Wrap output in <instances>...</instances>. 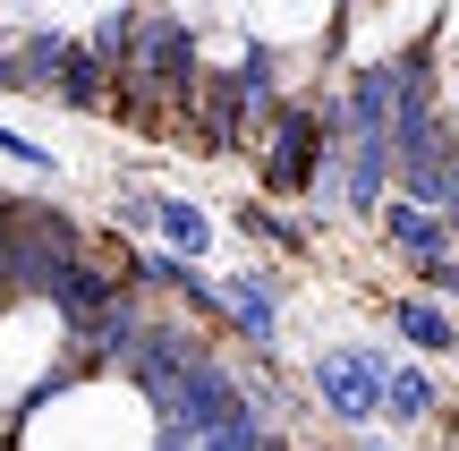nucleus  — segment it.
I'll list each match as a JSON object with an SVG mask.
<instances>
[{"label": "nucleus", "instance_id": "nucleus-1", "mask_svg": "<svg viewBox=\"0 0 459 451\" xmlns=\"http://www.w3.org/2000/svg\"><path fill=\"white\" fill-rule=\"evenodd\" d=\"M247 170H255V196L264 204H307V187L332 170V128L324 111H315V85L290 102H273V119L255 128V145H247Z\"/></svg>", "mask_w": 459, "mask_h": 451}, {"label": "nucleus", "instance_id": "nucleus-2", "mask_svg": "<svg viewBox=\"0 0 459 451\" xmlns=\"http://www.w3.org/2000/svg\"><path fill=\"white\" fill-rule=\"evenodd\" d=\"M392 341H324L307 358V392L341 435H375L383 426V367H392Z\"/></svg>", "mask_w": 459, "mask_h": 451}, {"label": "nucleus", "instance_id": "nucleus-3", "mask_svg": "<svg viewBox=\"0 0 459 451\" xmlns=\"http://www.w3.org/2000/svg\"><path fill=\"white\" fill-rule=\"evenodd\" d=\"M290 273L247 265V273H213V299H204V324L230 333V358H281V333H290Z\"/></svg>", "mask_w": 459, "mask_h": 451}, {"label": "nucleus", "instance_id": "nucleus-4", "mask_svg": "<svg viewBox=\"0 0 459 451\" xmlns=\"http://www.w3.org/2000/svg\"><path fill=\"white\" fill-rule=\"evenodd\" d=\"M145 247H162L170 265H213L221 256V213L196 196H179V187H145Z\"/></svg>", "mask_w": 459, "mask_h": 451}, {"label": "nucleus", "instance_id": "nucleus-5", "mask_svg": "<svg viewBox=\"0 0 459 451\" xmlns=\"http://www.w3.org/2000/svg\"><path fill=\"white\" fill-rule=\"evenodd\" d=\"M332 187H341V221H366L392 204V145L383 136H358V145H332Z\"/></svg>", "mask_w": 459, "mask_h": 451}, {"label": "nucleus", "instance_id": "nucleus-6", "mask_svg": "<svg viewBox=\"0 0 459 451\" xmlns=\"http://www.w3.org/2000/svg\"><path fill=\"white\" fill-rule=\"evenodd\" d=\"M375 239L400 256L409 273H426V265H443V256H459V221H443V213H426V204H409V196H392L375 213Z\"/></svg>", "mask_w": 459, "mask_h": 451}, {"label": "nucleus", "instance_id": "nucleus-7", "mask_svg": "<svg viewBox=\"0 0 459 451\" xmlns=\"http://www.w3.org/2000/svg\"><path fill=\"white\" fill-rule=\"evenodd\" d=\"M383 341H392L400 358H459V316L434 299H417V290H400V299H383Z\"/></svg>", "mask_w": 459, "mask_h": 451}, {"label": "nucleus", "instance_id": "nucleus-8", "mask_svg": "<svg viewBox=\"0 0 459 451\" xmlns=\"http://www.w3.org/2000/svg\"><path fill=\"white\" fill-rule=\"evenodd\" d=\"M451 418V392L434 367H417V358H392L383 367V426L392 435H417V426H443Z\"/></svg>", "mask_w": 459, "mask_h": 451}, {"label": "nucleus", "instance_id": "nucleus-9", "mask_svg": "<svg viewBox=\"0 0 459 451\" xmlns=\"http://www.w3.org/2000/svg\"><path fill=\"white\" fill-rule=\"evenodd\" d=\"M43 102L60 119H102V111H111V68H102L85 43H68L60 68H51V85H43Z\"/></svg>", "mask_w": 459, "mask_h": 451}, {"label": "nucleus", "instance_id": "nucleus-10", "mask_svg": "<svg viewBox=\"0 0 459 451\" xmlns=\"http://www.w3.org/2000/svg\"><path fill=\"white\" fill-rule=\"evenodd\" d=\"M221 230H247L264 256H307V247H315V230H307V221H298L290 204H264V196H238Z\"/></svg>", "mask_w": 459, "mask_h": 451}, {"label": "nucleus", "instance_id": "nucleus-11", "mask_svg": "<svg viewBox=\"0 0 459 451\" xmlns=\"http://www.w3.org/2000/svg\"><path fill=\"white\" fill-rule=\"evenodd\" d=\"M0 162H9V170H26V179H60V153H51L43 145V136H26V128H9V119H0Z\"/></svg>", "mask_w": 459, "mask_h": 451}, {"label": "nucleus", "instance_id": "nucleus-12", "mask_svg": "<svg viewBox=\"0 0 459 451\" xmlns=\"http://www.w3.org/2000/svg\"><path fill=\"white\" fill-rule=\"evenodd\" d=\"M409 290H417V299H434V307H459V256H443V265H426V273H409Z\"/></svg>", "mask_w": 459, "mask_h": 451}, {"label": "nucleus", "instance_id": "nucleus-13", "mask_svg": "<svg viewBox=\"0 0 459 451\" xmlns=\"http://www.w3.org/2000/svg\"><path fill=\"white\" fill-rule=\"evenodd\" d=\"M145 451H196V443H187V435H170V426H153V435H145Z\"/></svg>", "mask_w": 459, "mask_h": 451}, {"label": "nucleus", "instance_id": "nucleus-14", "mask_svg": "<svg viewBox=\"0 0 459 451\" xmlns=\"http://www.w3.org/2000/svg\"><path fill=\"white\" fill-rule=\"evenodd\" d=\"M349 451H400V443H383V435H349Z\"/></svg>", "mask_w": 459, "mask_h": 451}, {"label": "nucleus", "instance_id": "nucleus-15", "mask_svg": "<svg viewBox=\"0 0 459 451\" xmlns=\"http://www.w3.org/2000/svg\"><path fill=\"white\" fill-rule=\"evenodd\" d=\"M443 451H459V418H451V435H443Z\"/></svg>", "mask_w": 459, "mask_h": 451}, {"label": "nucleus", "instance_id": "nucleus-16", "mask_svg": "<svg viewBox=\"0 0 459 451\" xmlns=\"http://www.w3.org/2000/svg\"><path fill=\"white\" fill-rule=\"evenodd\" d=\"M0 451H9V426H0Z\"/></svg>", "mask_w": 459, "mask_h": 451}]
</instances>
